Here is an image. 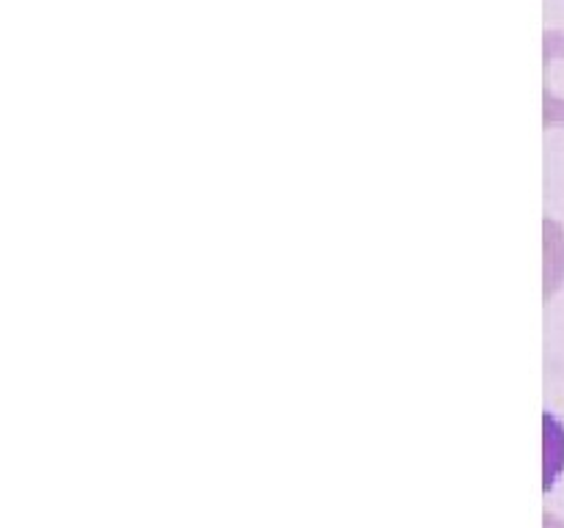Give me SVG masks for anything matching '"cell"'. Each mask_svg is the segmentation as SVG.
I'll return each mask as SVG.
<instances>
[{"instance_id":"6da1fadb","label":"cell","mask_w":564,"mask_h":528,"mask_svg":"<svg viewBox=\"0 0 564 528\" xmlns=\"http://www.w3.org/2000/svg\"><path fill=\"white\" fill-rule=\"evenodd\" d=\"M543 110L545 127H564V33L543 38Z\"/></svg>"},{"instance_id":"7a4b0ae2","label":"cell","mask_w":564,"mask_h":528,"mask_svg":"<svg viewBox=\"0 0 564 528\" xmlns=\"http://www.w3.org/2000/svg\"><path fill=\"white\" fill-rule=\"evenodd\" d=\"M564 278V229L545 218V300L560 289Z\"/></svg>"},{"instance_id":"3957f363","label":"cell","mask_w":564,"mask_h":528,"mask_svg":"<svg viewBox=\"0 0 564 528\" xmlns=\"http://www.w3.org/2000/svg\"><path fill=\"white\" fill-rule=\"evenodd\" d=\"M545 528H564V520L554 515H545Z\"/></svg>"}]
</instances>
